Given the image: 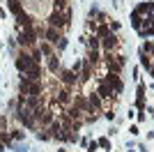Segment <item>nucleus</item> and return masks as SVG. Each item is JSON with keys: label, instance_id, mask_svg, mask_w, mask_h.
<instances>
[{"label": "nucleus", "instance_id": "obj_1", "mask_svg": "<svg viewBox=\"0 0 154 152\" xmlns=\"http://www.w3.org/2000/svg\"><path fill=\"white\" fill-rule=\"evenodd\" d=\"M48 25H51V28H58L60 32H67L69 30V19H67L62 12H55V9H53V12L48 14Z\"/></svg>", "mask_w": 154, "mask_h": 152}, {"label": "nucleus", "instance_id": "obj_2", "mask_svg": "<svg viewBox=\"0 0 154 152\" xmlns=\"http://www.w3.org/2000/svg\"><path fill=\"white\" fill-rule=\"evenodd\" d=\"M14 65H16V69H19L21 74H28V69H30L32 65H39V62H35V60H32V55L28 53V51H21Z\"/></svg>", "mask_w": 154, "mask_h": 152}, {"label": "nucleus", "instance_id": "obj_3", "mask_svg": "<svg viewBox=\"0 0 154 152\" xmlns=\"http://www.w3.org/2000/svg\"><path fill=\"white\" fill-rule=\"evenodd\" d=\"M117 46H120V37H117L115 32H110V35H106V37L101 39V49L106 51V53H115Z\"/></svg>", "mask_w": 154, "mask_h": 152}, {"label": "nucleus", "instance_id": "obj_4", "mask_svg": "<svg viewBox=\"0 0 154 152\" xmlns=\"http://www.w3.org/2000/svg\"><path fill=\"white\" fill-rule=\"evenodd\" d=\"M35 16H32V14H28V12H21L19 16H16V28H23V30H30V28H35Z\"/></svg>", "mask_w": 154, "mask_h": 152}, {"label": "nucleus", "instance_id": "obj_5", "mask_svg": "<svg viewBox=\"0 0 154 152\" xmlns=\"http://www.w3.org/2000/svg\"><path fill=\"white\" fill-rule=\"evenodd\" d=\"M103 81L113 88V92H115V95H120V92L124 90V83H122V78H120V74H110V71H108V74L103 76Z\"/></svg>", "mask_w": 154, "mask_h": 152}, {"label": "nucleus", "instance_id": "obj_6", "mask_svg": "<svg viewBox=\"0 0 154 152\" xmlns=\"http://www.w3.org/2000/svg\"><path fill=\"white\" fill-rule=\"evenodd\" d=\"M60 81L64 83V88H74V85H78V74L71 69H62L60 71Z\"/></svg>", "mask_w": 154, "mask_h": 152}, {"label": "nucleus", "instance_id": "obj_7", "mask_svg": "<svg viewBox=\"0 0 154 152\" xmlns=\"http://www.w3.org/2000/svg\"><path fill=\"white\" fill-rule=\"evenodd\" d=\"M55 95V99H58V104L60 106H71V101H74V97H71V88H62V90H58V92H53Z\"/></svg>", "mask_w": 154, "mask_h": 152}, {"label": "nucleus", "instance_id": "obj_8", "mask_svg": "<svg viewBox=\"0 0 154 152\" xmlns=\"http://www.w3.org/2000/svg\"><path fill=\"white\" fill-rule=\"evenodd\" d=\"M97 95L101 97V99H117V95L113 92V88H110V85L103 81V78L99 81V85H97Z\"/></svg>", "mask_w": 154, "mask_h": 152}, {"label": "nucleus", "instance_id": "obj_9", "mask_svg": "<svg viewBox=\"0 0 154 152\" xmlns=\"http://www.w3.org/2000/svg\"><path fill=\"white\" fill-rule=\"evenodd\" d=\"M44 39L48 42V44H53V46H55V44L60 42V39H62V32H60L58 28H51V25H48V28L44 30Z\"/></svg>", "mask_w": 154, "mask_h": 152}, {"label": "nucleus", "instance_id": "obj_10", "mask_svg": "<svg viewBox=\"0 0 154 152\" xmlns=\"http://www.w3.org/2000/svg\"><path fill=\"white\" fill-rule=\"evenodd\" d=\"M71 104H74L76 108H81L83 113H88V108H90V104H88V97H85V95H76Z\"/></svg>", "mask_w": 154, "mask_h": 152}, {"label": "nucleus", "instance_id": "obj_11", "mask_svg": "<svg viewBox=\"0 0 154 152\" xmlns=\"http://www.w3.org/2000/svg\"><path fill=\"white\" fill-rule=\"evenodd\" d=\"M64 113L69 115L71 120H83V118H85V113L81 111V108H76L74 104H71V106H67V111H64Z\"/></svg>", "mask_w": 154, "mask_h": 152}, {"label": "nucleus", "instance_id": "obj_12", "mask_svg": "<svg viewBox=\"0 0 154 152\" xmlns=\"http://www.w3.org/2000/svg\"><path fill=\"white\" fill-rule=\"evenodd\" d=\"M58 69H60V58H58V51H55L53 55H48V71L58 74Z\"/></svg>", "mask_w": 154, "mask_h": 152}, {"label": "nucleus", "instance_id": "obj_13", "mask_svg": "<svg viewBox=\"0 0 154 152\" xmlns=\"http://www.w3.org/2000/svg\"><path fill=\"white\" fill-rule=\"evenodd\" d=\"M26 76L30 78V81H42V65H32Z\"/></svg>", "mask_w": 154, "mask_h": 152}, {"label": "nucleus", "instance_id": "obj_14", "mask_svg": "<svg viewBox=\"0 0 154 152\" xmlns=\"http://www.w3.org/2000/svg\"><path fill=\"white\" fill-rule=\"evenodd\" d=\"M85 62L88 65H99L101 62V55H99V51H92V49H88V55H85Z\"/></svg>", "mask_w": 154, "mask_h": 152}, {"label": "nucleus", "instance_id": "obj_15", "mask_svg": "<svg viewBox=\"0 0 154 152\" xmlns=\"http://www.w3.org/2000/svg\"><path fill=\"white\" fill-rule=\"evenodd\" d=\"M7 7H9V12H12L14 16H19V14L23 12V5H21V0H7Z\"/></svg>", "mask_w": 154, "mask_h": 152}, {"label": "nucleus", "instance_id": "obj_16", "mask_svg": "<svg viewBox=\"0 0 154 152\" xmlns=\"http://www.w3.org/2000/svg\"><path fill=\"white\" fill-rule=\"evenodd\" d=\"M42 92H44V85H42V81H30V90H28V95L39 97Z\"/></svg>", "mask_w": 154, "mask_h": 152}, {"label": "nucleus", "instance_id": "obj_17", "mask_svg": "<svg viewBox=\"0 0 154 152\" xmlns=\"http://www.w3.org/2000/svg\"><path fill=\"white\" fill-rule=\"evenodd\" d=\"M136 108H140V111L145 108V85H143V83L138 85V97H136Z\"/></svg>", "mask_w": 154, "mask_h": 152}, {"label": "nucleus", "instance_id": "obj_18", "mask_svg": "<svg viewBox=\"0 0 154 152\" xmlns=\"http://www.w3.org/2000/svg\"><path fill=\"white\" fill-rule=\"evenodd\" d=\"M28 90H30V78L23 74L21 81H19V95H28Z\"/></svg>", "mask_w": 154, "mask_h": 152}, {"label": "nucleus", "instance_id": "obj_19", "mask_svg": "<svg viewBox=\"0 0 154 152\" xmlns=\"http://www.w3.org/2000/svg\"><path fill=\"white\" fill-rule=\"evenodd\" d=\"M143 21H145V19H143V14H138L134 9V12H131V25H134L136 30H140V28H143Z\"/></svg>", "mask_w": 154, "mask_h": 152}, {"label": "nucleus", "instance_id": "obj_20", "mask_svg": "<svg viewBox=\"0 0 154 152\" xmlns=\"http://www.w3.org/2000/svg\"><path fill=\"white\" fill-rule=\"evenodd\" d=\"M94 35L99 39H103L106 35H110V28H108V23H101V25H97V30H94Z\"/></svg>", "mask_w": 154, "mask_h": 152}, {"label": "nucleus", "instance_id": "obj_21", "mask_svg": "<svg viewBox=\"0 0 154 152\" xmlns=\"http://www.w3.org/2000/svg\"><path fill=\"white\" fill-rule=\"evenodd\" d=\"M39 51H42V55H53L55 51H53V44H48V42H39Z\"/></svg>", "mask_w": 154, "mask_h": 152}, {"label": "nucleus", "instance_id": "obj_22", "mask_svg": "<svg viewBox=\"0 0 154 152\" xmlns=\"http://www.w3.org/2000/svg\"><path fill=\"white\" fill-rule=\"evenodd\" d=\"M28 53L32 55V60H35V62H42V58H44V55H42V51H39V46H32Z\"/></svg>", "mask_w": 154, "mask_h": 152}, {"label": "nucleus", "instance_id": "obj_23", "mask_svg": "<svg viewBox=\"0 0 154 152\" xmlns=\"http://www.w3.org/2000/svg\"><path fill=\"white\" fill-rule=\"evenodd\" d=\"M140 67H145V69L152 67V58H149L147 53H140Z\"/></svg>", "mask_w": 154, "mask_h": 152}, {"label": "nucleus", "instance_id": "obj_24", "mask_svg": "<svg viewBox=\"0 0 154 152\" xmlns=\"http://www.w3.org/2000/svg\"><path fill=\"white\" fill-rule=\"evenodd\" d=\"M0 143H2V145H12V136L7 131H0Z\"/></svg>", "mask_w": 154, "mask_h": 152}, {"label": "nucleus", "instance_id": "obj_25", "mask_svg": "<svg viewBox=\"0 0 154 152\" xmlns=\"http://www.w3.org/2000/svg\"><path fill=\"white\" fill-rule=\"evenodd\" d=\"M147 9H149V2H140V5L136 7V12H138V14H143V16L147 14Z\"/></svg>", "mask_w": 154, "mask_h": 152}, {"label": "nucleus", "instance_id": "obj_26", "mask_svg": "<svg viewBox=\"0 0 154 152\" xmlns=\"http://www.w3.org/2000/svg\"><path fill=\"white\" fill-rule=\"evenodd\" d=\"M23 136H26V134L21 131V129H14L12 131V141H23Z\"/></svg>", "mask_w": 154, "mask_h": 152}, {"label": "nucleus", "instance_id": "obj_27", "mask_svg": "<svg viewBox=\"0 0 154 152\" xmlns=\"http://www.w3.org/2000/svg\"><path fill=\"white\" fill-rule=\"evenodd\" d=\"M81 69H83V60H76V62L71 65V71H76V74H81Z\"/></svg>", "mask_w": 154, "mask_h": 152}, {"label": "nucleus", "instance_id": "obj_28", "mask_svg": "<svg viewBox=\"0 0 154 152\" xmlns=\"http://www.w3.org/2000/svg\"><path fill=\"white\" fill-rule=\"evenodd\" d=\"M37 138H39V141H48V138H51V134L44 131V129H39V131H37Z\"/></svg>", "mask_w": 154, "mask_h": 152}, {"label": "nucleus", "instance_id": "obj_29", "mask_svg": "<svg viewBox=\"0 0 154 152\" xmlns=\"http://www.w3.org/2000/svg\"><path fill=\"white\" fill-rule=\"evenodd\" d=\"M97 143H99V147H103V150H110V141L108 138H99Z\"/></svg>", "mask_w": 154, "mask_h": 152}, {"label": "nucleus", "instance_id": "obj_30", "mask_svg": "<svg viewBox=\"0 0 154 152\" xmlns=\"http://www.w3.org/2000/svg\"><path fill=\"white\" fill-rule=\"evenodd\" d=\"M97 147H99L97 141H90V143H88V152H97Z\"/></svg>", "mask_w": 154, "mask_h": 152}, {"label": "nucleus", "instance_id": "obj_31", "mask_svg": "<svg viewBox=\"0 0 154 152\" xmlns=\"http://www.w3.org/2000/svg\"><path fill=\"white\" fill-rule=\"evenodd\" d=\"M103 115H106V120H113V118H115V106H113V108H108V111H106Z\"/></svg>", "mask_w": 154, "mask_h": 152}, {"label": "nucleus", "instance_id": "obj_32", "mask_svg": "<svg viewBox=\"0 0 154 152\" xmlns=\"http://www.w3.org/2000/svg\"><path fill=\"white\" fill-rule=\"evenodd\" d=\"M108 28H110V32L120 30V21H110V23H108Z\"/></svg>", "mask_w": 154, "mask_h": 152}, {"label": "nucleus", "instance_id": "obj_33", "mask_svg": "<svg viewBox=\"0 0 154 152\" xmlns=\"http://www.w3.org/2000/svg\"><path fill=\"white\" fill-rule=\"evenodd\" d=\"M138 131H140V129H138V125H131V127H129V134H131V136H136Z\"/></svg>", "mask_w": 154, "mask_h": 152}, {"label": "nucleus", "instance_id": "obj_34", "mask_svg": "<svg viewBox=\"0 0 154 152\" xmlns=\"http://www.w3.org/2000/svg\"><path fill=\"white\" fill-rule=\"evenodd\" d=\"M55 46H58V51H62V49H64V46H67V39H64V37H62V39H60V42H58V44H55Z\"/></svg>", "mask_w": 154, "mask_h": 152}, {"label": "nucleus", "instance_id": "obj_35", "mask_svg": "<svg viewBox=\"0 0 154 152\" xmlns=\"http://www.w3.org/2000/svg\"><path fill=\"white\" fill-rule=\"evenodd\" d=\"M0 131H7V120L5 118H0Z\"/></svg>", "mask_w": 154, "mask_h": 152}, {"label": "nucleus", "instance_id": "obj_36", "mask_svg": "<svg viewBox=\"0 0 154 152\" xmlns=\"http://www.w3.org/2000/svg\"><path fill=\"white\" fill-rule=\"evenodd\" d=\"M149 76L154 78V62H152V67H149Z\"/></svg>", "mask_w": 154, "mask_h": 152}, {"label": "nucleus", "instance_id": "obj_37", "mask_svg": "<svg viewBox=\"0 0 154 152\" xmlns=\"http://www.w3.org/2000/svg\"><path fill=\"white\" fill-rule=\"evenodd\" d=\"M0 19H5V9L2 7H0Z\"/></svg>", "mask_w": 154, "mask_h": 152}, {"label": "nucleus", "instance_id": "obj_38", "mask_svg": "<svg viewBox=\"0 0 154 152\" xmlns=\"http://www.w3.org/2000/svg\"><path fill=\"white\" fill-rule=\"evenodd\" d=\"M149 55H154V44H152V49H149Z\"/></svg>", "mask_w": 154, "mask_h": 152}, {"label": "nucleus", "instance_id": "obj_39", "mask_svg": "<svg viewBox=\"0 0 154 152\" xmlns=\"http://www.w3.org/2000/svg\"><path fill=\"white\" fill-rule=\"evenodd\" d=\"M0 152H2V143H0Z\"/></svg>", "mask_w": 154, "mask_h": 152}, {"label": "nucleus", "instance_id": "obj_40", "mask_svg": "<svg viewBox=\"0 0 154 152\" xmlns=\"http://www.w3.org/2000/svg\"><path fill=\"white\" fill-rule=\"evenodd\" d=\"M58 152H64V150H58Z\"/></svg>", "mask_w": 154, "mask_h": 152}, {"label": "nucleus", "instance_id": "obj_41", "mask_svg": "<svg viewBox=\"0 0 154 152\" xmlns=\"http://www.w3.org/2000/svg\"><path fill=\"white\" fill-rule=\"evenodd\" d=\"M129 152H131V150H129Z\"/></svg>", "mask_w": 154, "mask_h": 152}]
</instances>
